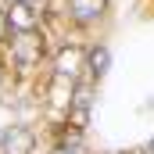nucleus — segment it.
Masks as SVG:
<instances>
[{"mask_svg": "<svg viewBox=\"0 0 154 154\" xmlns=\"http://www.w3.org/2000/svg\"><path fill=\"white\" fill-rule=\"evenodd\" d=\"M4 14H7L11 32H36L39 22H43L39 0H11V11H4Z\"/></svg>", "mask_w": 154, "mask_h": 154, "instance_id": "1", "label": "nucleus"}, {"mask_svg": "<svg viewBox=\"0 0 154 154\" xmlns=\"http://www.w3.org/2000/svg\"><path fill=\"white\" fill-rule=\"evenodd\" d=\"M11 54H14V65L18 68H32L39 57H43V32H14L11 39Z\"/></svg>", "mask_w": 154, "mask_h": 154, "instance_id": "2", "label": "nucleus"}, {"mask_svg": "<svg viewBox=\"0 0 154 154\" xmlns=\"http://www.w3.org/2000/svg\"><path fill=\"white\" fill-rule=\"evenodd\" d=\"M32 147H36L32 129H25V125L0 129V154H32Z\"/></svg>", "mask_w": 154, "mask_h": 154, "instance_id": "3", "label": "nucleus"}, {"mask_svg": "<svg viewBox=\"0 0 154 154\" xmlns=\"http://www.w3.org/2000/svg\"><path fill=\"white\" fill-rule=\"evenodd\" d=\"M68 7H72V18L79 25H90L108 11V0H68Z\"/></svg>", "mask_w": 154, "mask_h": 154, "instance_id": "4", "label": "nucleus"}, {"mask_svg": "<svg viewBox=\"0 0 154 154\" xmlns=\"http://www.w3.org/2000/svg\"><path fill=\"white\" fill-rule=\"evenodd\" d=\"M82 50L79 47H68V50H61L57 54V79H75L79 68H82Z\"/></svg>", "mask_w": 154, "mask_h": 154, "instance_id": "5", "label": "nucleus"}, {"mask_svg": "<svg viewBox=\"0 0 154 154\" xmlns=\"http://www.w3.org/2000/svg\"><path fill=\"white\" fill-rule=\"evenodd\" d=\"M108 65H111V54H108V47H93L90 54H86V68H90V75L100 79L108 72Z\"/></svg>", "mask_w": 154, "mask_h": 154, "instance_id": "6", "label": "nucleus"}, {"mask_svg": "<svg viewBox=\"0 0 154 154\" xmlns=\"http://www.w3.org/2000/svg\"><path fill=\"white\" fill-rule=\"evenodd\" d=\"M54 154H82V147L72 140V143H61V147H54Z\"/></svg>", "mask_w": 154, "mask_h": 154, "instance_id": "7", "label": "nucleus"}, {"mask_svg": "<svg viewBox=\"0 0 154 154\" xmlns=\"http://www.w3.org/2000/svg\"><path fill=\"white\" fill-rule=\"evenodd\" d=\"M7 32H11V29H7V14H4V11H0V43H4V39H7Z\"/></svg>", "mask_w": 154, "mask_h": 154, "instance_id": "8", "label": "nucleus"}]
</instances>
